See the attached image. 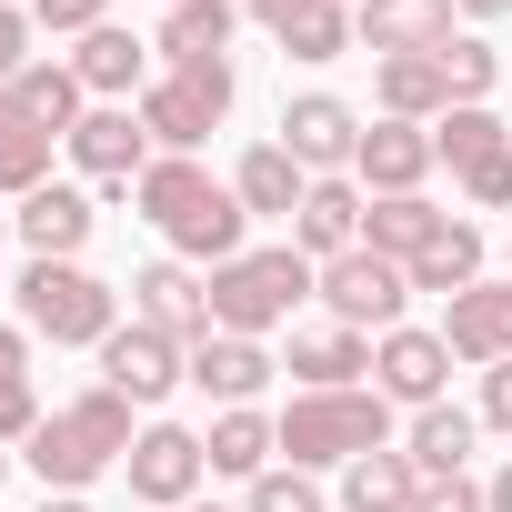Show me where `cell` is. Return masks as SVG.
I'll return each instance as SVG.
<instances>
[{
    "mask_svg": "<svg viewBox=\"0 0 512 512\" xmlns=\"http://www.w3.org/2000/svg\"><path fill=\"white\" fill-rule=\"evenodd\" d=\"M131 201H141V221L171 241V262H191V272H221V262H241V191L231 181H211L201 161H181V151H161L141 181H131Z\"/></svg>",
    "mask_w": 512,
    "mask_h": 512,
    "instance_id": "6da1fadb",
    "label": "cell"
},
{
    "mask_svg": "<svg viewBox=\"0 0 512 512\" xmlns=\"http://www.w3.org/2000/svg\"><path fill=\"white\" fill-rule=\"evenodd\" d=\"M131 442H141V422H131V402L111 392V382H91L81 402H61V412H41V432L21 442L31 452V472H41V492H91L111 462H131Z\"/></svg>",
    "mask_w": 512,
    "mask_h": 512,
    "instance_id": "7a4b0ae2",
    "label": "cell"
},
{
    "mask_svg": "<svg viewBox=\"0 0 512 512\" xmlns=\"http://www.w3.org/2000/svg\"><path fill=\"white\" fill-rule=\"evenodd\" d=\"M272 442H282V462L292 472H342V462H362V452H382L392 442V402L372 392V382H352V392H292L282 412H272Z\"/></svg>",
    "mask_w": 512,
    "mask_h": 512,
    "instance_id": "3957f363",
    "label": "cell"
},
{
    "mask_svg": "<svg viewBox=\"0 0 512 512\" xmlns=\"http://www.w3.org/2000/svg\"><path fill=\"white\" fill-rule=\"evenodd\" d=\"M11 292H21V332L51 342V352H101L121 332V292L81 262H21Z\"/></svg>",
    "mask_w": 512,
    "mask_h": 512,
    "instance_id": "277c9868",
    "label": "cell"
},
{
    "mask_svg": "<svg viewBox=\"0 0 512 512\" xmlns=\"http://www.w3.org/2000/svg\"><path fill=\"white\" fill-rule=\"evenodd\" d=\"M312 282H322V262H302L292 241H282V251H241V262L211 272V332L262 342V332H282V322L312 302Z\"/></svg>",
    "mask_w": 512,
    "mask_h": 512,
    "instance_id": "5b68a950",
    "label": "cell"
},
{
    "mask_svg": "<svg viewBox=\"0 0 512 512\" xmlns=\"http://www.w3.org/2000/svg\"><path fill=\"white\" fill-rule=\"evenodd\" d=\"M231 91H241V81H231V61H181V71H161V81L141 91V131H151L161 151H181V161H191V151L231 121Z\"/></svg>",
    "mask_w": 512,
    "mask_h": 512,
    "instance_id": "8992f818",
    "label": "cell"
},
{
    "mask_svg": "<svg viewBox=\"0 0 512 512\" xmlns=\"http://www.w3.org/2000/svg\"><path fill=\"white\" fill-rule=\"evenodd\" d=\"M312 302L332 312V322H352V332H402V302H412V272L392 262V251H342V262H322V282H312Z\"/></svg>",
    "mask_w": 512,
    "mask_h": 512,
    "instance_id": "52a82bcc",
    "label": "cell"
},
{
    "mask_svg": "<svg viewBox=\"0 0 512 512\" xmlns=\"http://www.w3.org/2000/svg\"><path fill=\"white\" fill-rule=\"evenodd\" d=\"M101 382H111L131 412H151V402H171V382H191V342H171V332H151V322H121V332L101 342Z\"/></svg>",
    "mask_w": 512,
    "mask_h": 512,
    "instance_id": "ba28073f",
    "label": "cell"
},
{
    "mask_svg": "<svg viewBox=\"0 0 512 512\" xmlns=\"http://www.w3.org/2000/svg\"><path fill=\"white\" fill-rule=\"evenodd\" d=\"M61 151H71V161H81V171H91V181H101V191H131V181H141V171H151V161H161V151H151V131H141V111H131V101H91V111H81V131H71V141H61Z\"/></svg>",
    "mask_w": 512,
    "mask_h": 512,
    "instance_id": "9c48e42d",
    "label": "cell"
},
{
    "mask_svg": "<svg viewBox=\"0 0 512 512\" xmlns=\"http://www.w3.org/2000/svg\"><path fill=\"white\" fill-rule=\"evenodd\" d=\"M131 502H151V512H181L191 492H201V472H211V452H201V432H181V422H141V442H131Z\"/></svg>",
    "mask_w": 512,
    "mask_h": 512,
    "instance_id": "30bf717a",
    "label": "cell"
},
{
    "mask_svg": "<svg viewBox=\"0 0 512 512\" xmlns=\"http://www.w3.org/2000/svg\"><path fill=\"white\" fill-rule=\"evenodd\" d=\"M372 392L382 402H412V412H432V402H452V342L442 332H382L372 342Z\"/></svg>",
    "mask_w": 512,
    "mask_h": 512,
    "instance_id": "8fae6325",
    "label": "cell"
},
{
    "mask_svg": "<svg viewBox=\"0 0 512 512\" xmlns=\"http://www.w3.org/2000/svg\"><path fill=\"white\" fill-rule=\"evenodd\" d=\"M282 151H292L312 181H332V171H352V151H362V111L332 101V91H302V101H282Z\"/></svg>",
    "mask_w": 512,
    "mask_h": 512,
    "instance_id": "7c38bea8",
    "label": "cell"
},
{
    "mask_svg": "<svg viewBox=\"0 0 512 512\" xmlns=\"http://www.w3.org/2000/svg\"><path fill=\"white\" fill-rule=\"evenodd\" d=\"M131 322L171 332V342H211V272L191 262H141L131 272Z\"/></svg>",
    "mask_w": 512,
    "mask_h": 512,
    "instance_id": "4fadbf2b",
    "label": "cell"
},
{
    "mask_svg": "<svg viewBox=\"0 0 512 512\" xmlns=\"http://www.w3.org/2000/svg\"><path fill=\"white\" fill-rule=\"evenodd\" d=\"M432 131L422 121H362V151H352V181L372 191V201H392V191H422L432 181Z\"/></svg>",
    "mask_w": 512,
    "mask_h": 512,
    "instance_id": "5bb4252c",
    "label": "cell"
},
{
    "mask_svg": "<svg viewBox=\"0 0 512 512\" xmlns=\"http://www.w3.org/2000/svg\"><path fill=\"white\" fill-rule=\"evenodd\" d=\"M362 211H372V191L352 171L312 181V201L292 211V251H302V262H342V251H362Z\"/></svg>",
    "mask_w": 512,
    "mask_h": 512,
    "instance_id": "9a60e30c",
    "label": "cell"
},
{
    "mask_svg": "<svg viewBox=\"0 0 512 512\" xmlns=\"http://www.w3.org/2000/svg\"><path fill=\"white\" fill-rule=\"evenodd\" d=\"M442 342H452V362H472V372L512 362V282H472V292H452V302H442Z\"/></svg>",
    "mask_w": 512,
    "mask_h": 512,
    "instance_id": "2e32d148",
    "label": "cell"
},
{
    "mask_svg": "<svg viewBox=\"0 0 512 512\" xmlns=\"http://www.w3.org/2000/svg\"><path fill=\"white\" fill-rule=\"evenodd\" d=\"M91 191H71V181H41L21 211H11V231L31 241V262H81V241H91Z\"/></svg>",
    "mask_w": 512,
    "mask_h": 512,
    "instance_id": "e0dca14e",
    "label": "cell"
},
{
    "mask_svg": "<svg viewBox=\"0 0 512 512\" xmlns=\"http://www.w3.org/2000/svg\"><path fill=\"white\" fill-rule=\"evenodd\" d=\"M251 21H262L292 61H342L352 51V0H251Z\"/></svg>",
    "mask_w": 512,
    "mask_h": 512,
    "instance_id": "ac0fdd59",
    "label": "cell"
},
{
    "mask_svg": "<svg viewBox=\"0 0 512 512\" xmlns=\"http://www.w3.org/2000/svg\"><path fill=\"white\" fill-rule=\"evenodd\" d=\"M352 41H372V61L442 51V41H452V0H362V11H352Z\"/></svg>",
    "mask_w": 512,
    "mask_h": 512,
    "instance_id": "d6986e66",
    "label": "cell"
},
{
    "mask_svg": "<svg viewBox=\"0 0 512 512\" xmlns=\"http://www.w3.org/2000/svg\"><path fill=\"white\" fill-rule=\"evenodd\" d=\"M292 382H302V392H352V382H372V332H352V322L292 332Z\"/></svg>",
    "mask_w": 512,
    "mask_h": 512,
    "instance_id": "ffe728a7",
    "label": "cell"
},
{
    "mask_svg": "<svg viewBox=\"0 0 512 512\" xmlns=\"http://www.w3.org/2000/svg\"><path fill=\"white\" fill-rule=\"evenodd\" d=\"M282 362L262 352V342H241V332H211V342H191V382L221 402V412H241V402H262V382H272Z\"/></svg>",
    "mask_w": 512,
    "mask_h": 512,
    "instance_id": "44dd1931",
    "label": "cell"
},
{
    "mask_svg": "<svg viewBox=\"0 0 512 512\" xmlns=\"http://www.w3.org/2000/svg\"><path fill=\"white\" fill-rule=\"evenodd\" d=\"M71 71H81L91 101H131V91H151V41H131L121 21H101V31H81Z\"/></svg>",
    "mask_w": 512,
    "mask_h": 512,
    "instance_id": "7402d4cb",
    "label": "cell"
},
{
    "mask_svg": "<svg viewBox=\"0 0 512 512\" xmlns=\"http://www.w3.org/2000/svg\"><path fill=\"white\" fill-rule=\"evenodd\" d=\"M231 191H241V211H251V221H292V211L312 201V171H302L282 141H251V151H241V171H231Z\"/></svg>",
    "mask_w": 512,
    "mask_h": 512,
    "instance_id": "603a6c76",
    "label": "cell"
},
{
    "mask_svg": "<svg viewBox=\"0 0 512 512\" xmlns=\"http://www.w3.org/2000/svg\"><path fill=\"white\" fill-rule=\"evenodd\" d=\"M372 101H382V121H422V131H432V121L452 111V81H442L432 51H402V61L372 71Z\"/></svg>",
    "mask_w": 512,
    "mask_h": 512,
    "instance_id": "cb8c5ba5",
    "label": "cell"
},
{
    "mask_svg": "<svg viewBox=\"0 0 512 512\" xmlns=\"http://www.w3.org/2000/svg\"><path fill=\"white\" fill-rule=\"evenodd\" d=\"M472 442H482V412H462V402H432V412H412V472L422 482H452L462 462H472Z\"/></svg>",
    "mask_w": 512,
    "mask_h": 512,
    "instance_id": "d4e9b609",
    "label": "cell"
},
{
    "mask_svg": "<svg viewBox=\"0 0 512 512\" xmlns=\"http://www.w3.org/2000/svg\"><path fill=\"white\" fill-rule=\"evenodd\" d=\"M402 272H412V292H442V302H452V292H472V282H482V231L452 211V221H442V231L412 251Z\"/></svg>",
    "mask_w": 512,
    "mask_h": 512,
    "instance_id": "484cf974",
    "label": "cell"
},
{
    "mask_svg": "<svg viewBox=\"0 0 512 512\" xmlns=\"http://www.w3.org/2000/svg\"><path fill=\"white\" fill-rule=\"evenodd\" d=\"M422 502V472H412V452H362V462H342V512H412Z\"/></svg>",
    "mask_w": 512,
    "mask_h": 512,
    "instance_id": "4316f807",
    "label": "cell"
},
{
    "mask_svg": "<svg viewBox=\"0 0 512 512\" xmlns=\"http://www.w3.org/2000/svg\"><path fill=\"white\" fill-rule=\"evenodd\" d=\"M201 452H211V472H231V482H262L282 442H272V412H251V402H241V412H211Z\"/></svg>",
    "mask_w": 512,
    "mask_h": 512,
    "instance_id": "83f0119b",
    "label": "cell"
},
{
    "mask_svg": "<svg viewBox=\"0 0 512 512\" xmlns=\"http://www.w3.org/2000/svg\"><path fill=\"white\" fill-rule=\"evenodd\" d=\"M231 21H241V0H181V11H161V61L181 71V61H221L231 51Z\"/></svg>",
    "mask_w": 512,
    "mask_h": 512,
    "instance_id": "f1b7e54d",
    "label": "cell"
},
{
    "mask_svg": "<svg viewBox=\"0 0 512 512\" xmlns=\"http://www.w3.org/2000/svg\"><path fill=\"white\" fill-rule=\"evenodd\" d=\"M11 91H21V111H31L41 131H61V141H71V131H81V111H91V91H81V71H71V61H31Z\"/></svg>",
    "mask_w": 512,
    "mask_h": 512,
    "instance_id": "f546056e",
    "label": "cell"
},
{
    "mask_svg": "<svg viewBox=\"0 0 512 512\" xmlns=\"http://www.w3.org/2000/svg\"><path fill=\"white\" fill-rule=\"evenodd\" d=\"M432 151H442L452 171H482L492 151H512V131H502V111H492V101H452V111L432 121Z\"/></svg>",
    "mask_w": 512,
    "mask_h": 512,
    "instance_id": "4dcf8cb0",
    "label": "cell"
},
{
    "mask_svg": "<svg viewBox=\"0 0 512 512\" xmlns=\"http://www.w3.org/2000/svg\"><path fill=\"white\" fill-rule=\"evenodd\" d=\"M442 221H452V211H432L422 191H392V201H372V211H362V241H372V251H392V262H412V251H422Z\"/></svg>",
    "mask_w": 512,
    "mask_h": 512,
    "instance_id": "1f68e13d",
    "label": "cell"
},
{
    "mask_svg": "<svg viewBox=\"0 0 512 512\" xmlns=\"http://www.w3.org/2000/svg\"><path fill=\"white\" fill-rule=\"evenodd\" d=\"M432 61H442V81H452V101H492V81H502V51H492L482 31H452V41H442Z\"/></svg>",
    "mask_w": 512,
    "mask_h": 512,
    "instance_id": "d6a6232c",
    "label": "cell"
},
{
    "mask_svg": "<svg viewBox=\"0 0 512 512\" xmlns=\"http://www.w3.org/2000/svg\"><path fill=\"white\" fill-rule=\"evenodd\" d=\"M51 151H61V131H11V141H0V201H31L41 181H51Z\"/></svg>",
    "mask_w": 512,
    "mask_h": 512,
    "instance_id": "836d02e7",
    "label": "cell"
},
{
    "mask_svg": "<svg viewBox=\"0 0 512 512\" xmlns=\"http://www.w3.org/2000/svg\"><path fill=\"white\" fill-rule=\"evenodd\" d=\"M241 512H332V502H322V482H312V472L272 462L262 482H251V502H241Z\"/></svg>",
    "mask_w": 512,
    "mask_h": 512,
    "instance_id": "e575fe53",
    "label": "cell"
},
{
    "mask_svg": "<svg viewBox=\"0 0 512 512\" xmlns=\"http://www.w3.org/2000/svg\"><path fill=\"white\" fill-rule=\"evenodd\" d=\"M462 201L472 211H512V151H492L482 171H462Z\"/></svg>",
    "mask_w": 512,
    "mask_h": 512,
    "instance_id": "d590c367",
    "label": "cell"
},
{
    "mask_svg": "<svg viewBox=\"0 0 512 512\" xmlns=\"http://www.w3.org/2000/svg\"><path fill=\"white\" fill-rule=\"evenodd\" d=\"M31 21H41V31H71V41H81V31H101V21H111V0H31Z\"/></svg>",
    "mask_w": 512,
    "mask_h": 512,
    "instance_id": "8d00e7d4",
    "label": "cell"
},
{
    "mask_svg": "<svg viewBox=\"0 0 512 512\" xmlns=\"http://www.w3.org/2000/svg\"><path fill=\"white\" fill-rule=\"evenodd\" d=\"M41 432V382H0V442H31Z\"/></svg>",
    "mask_w": 512,
    "mask_h": 512,
    "instance_id": "74e56055",
    "label": "cell"
},
{
    "mask_svg": "<svg viewBox=\"0 0 512 512\" xmlns=\"http://www.w3.org/2000/svg\"><path fill=\"white\" fill-rule=\"evenodd\" d=\"M31 31H41V21L0 0V81H21V71H31Z\"/></svg>",
    "mask_w": 512,
    "mask_h": 512,
    "instance_id": "f35d334b",
    "label": "cell"
},
{
    "mask_svg": "<svg viewBox=\"0 0 512 512\" xmlns=\"http://www.w3.org/2000/svg\"><path fill=\"white\" fill-rule=\"evenodd\" d=\"M412 512H492V502H482V482H472V472H452V482H422V502H412Z\"/></svg>",
    "mask_w": 512,
    "mask_h": 512,
    "instance_id": "ab89813d",
    "label": "cell"
},
{
    "mask_svg": "<svg viewBox=\"0 0 512 512\" xmlns=\"http://www.w3.org/2000/svg\"><path fill=\"white\" fill-rule=\"evenodd\" d=\"M482 422H492V432H512V362H492V372H482Z\"/></svg>",
    "mask_w": 512,
    "mask_h": 512,
    "instance_id": "60d3db41",
    "label": "cell"
},
{
    "mask_svg": "<svg viewBox=\"0 0 512 512\" xmlns=\"http://www.w3.org/2000/svg\"><path fill=\"white\" fill-rule=\"evenodd\" d=\"M0 382H31V332L0 322Z\"/></svg>",
    "mask_w": 512,
    "mask_h": 512,
    "instance_id": "b9f144b4",
    "label": "cell"
},
{
    "mask_svg": "<svg viewBox=\"0 0 512 512\" xmlns=\"http://www.w3.org/2000/svg\"><path fill=\"white\" fill-rule=\"evenodd\" d=\"M11 131H31V111H21V91H11V81H0V141H11Z\"/></svg>",
    "mask_w": 512,
    "mask_h": 512,
    "instance_id": "7bdbcfd3",
    "label": "cell"
},
{
    "mask_svg": "<svg viewBox=\"0 0 512 512\" xmlns=\"http://www.w3.org/2000/svg\"><path fill=\"white\" fill-rule=\"evenodd\" d=\"M482 502H492V512H512V462H502V472L482 482Z\"/></svg>",
    "mask_w": 512,
    "mask_h": 512,
    "instance_id": "ee69618b",
    "label": "cell"
},
{
    "mask_svg": "<svg viewBox=\"0 0 512 512\" xmlns=\"http://www.w3.org/2000/svg\"><path fill=\"white\" fill-rule=\"evenodd\" d=\"M452 11H462V21H502V11H512V0H452Z\"/></svg>",
    "mask_w": 512,
    "mask_h": 512,
    "instance_id": "f6af8a7d",
    "label": "cell"
},
{
    "mask_svg": "<svg viewBox=\"0 0 512 512\" xmlns=\"http://www.w3.org/2000/svg\"><path fill=\"white\" fill-rule=\"evenodd\" d=\"M41 512H91V502L81 492H41Z\"/></svg>",
    "mask_w": 512,
    "mask_h": 512,
    "instance_id": "bcb514c9",
    "label": "cell"
},
{
    "mask_svg": "<svg viewBox=\"0 0 512 512\" xmlns=\"http://www.w3.org/2000/svg\"><path fill=\"white\" fill-rule=\"evenodd\" d=\"M0 482H11V442H0Z\"/></svg>",
    "mask_w": 512,
    "mask_h": 512,
    "instance_id": "7dc6e473",
    "label": "cell"
},
{
    "mask_svg": "<svg viewBox=\"0 0 512 512\" xmlns=\"http://www.w3.org/2000/svg\"><path fill=\"white\" fill-rule=\"evenodd\" d=\"M0 241H11V211H0Z\"/></svg>",
    "mask_w": 512,
    "mask_h": 512,
    "instance_id": "c3c4849f",
    "label": "cell"
},
{
    "mask_svg": "<svg viewBox=\"0 0 512 512\" xmlns=\"http://www.w3.org/2000/svg\"><path fill=\"white\" fill-rule=\"evenodd\" d=\"M181 512H201V502H181ZM211 512H221V502H211Z\"/></svg>",
    "mask_w": 512,
    "mask_h": 512,
    "instance_id": "681fc988",
    "label": "cell"
},
{
    "mask_svg": "<svg viewBox=\"0 0 512 512\" xmlns=\"http://www.w3.org/2000/svg\"><path fill=\"white\" fill-rule=\"evenodd\" d=\"M161 11H181V0H161Z\"/></svg>",
    "mask_w": 512,
    "mask_h": 512,
    "instance_id": "f907efd6",
    "label": "cell"
},
{
    "mask_svg": "<svg viewBox=\"0 0 512 512\" xmlns=\"http://www.w3.org/2000/svg\"><path fill=\"white\" fill-rule=\"evenodd\" d=\"M241 11H251V0H241Z\"/></svg>",
    "mask_w": 512,
    "mask_h": 512,
    "instance_id": "816d5d0a",
    "label": "cell"
}]
</instances>
